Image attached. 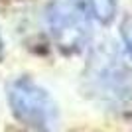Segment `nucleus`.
I'll return each mask as SVG.
<instances>
[{
    "label": "nucleus",
    "instance_id": "obj_1",
    "mask_svg": "<svg viewBox=\"0 0 132 132\" xmlns=\"http://www.w3.org/2000/svg\"><path fill=\"white\" fill-rule=\"evenodd\" d=\"M85 91L93 101L114 110L132 106V67L118 47L97 45L85 67Z\"/></svg>",
    "mask_w": 132,
    "mask_h": 132
},
{
    "label": "nucleus",
    "instance_id": "obj_2",
    "mask_svg": "<svg viewBox=\"0 0 132 132\" xmlns=\"http://www.w3.org/2000/svg\"><path fill=\"white\" fill-rule=\"evenodd\" d=\"M8 105L18 120L34 132L59 130V106L55 99L32 77H16L6 89Z\"/></svg>",
    "mask_w": 132,
    "mask_h": 132
},
{
    "label": "nucleus",
    "instance_id": "obj_3",
    "mask_svg": "<svg viewBox=\"0 0 132 132\" xmlns=\"http://www.w3.org/2000/svg\"><path fill=\"white\" fill-rule=\"evenodd\" d=\"M53 44L65 53H77L89 45L91 16L79 0H51L45 12Z\"/></svg>",
    "mask_w": 132,
    "mask_h": 132
},
{
    "label": "nucleus",
    "instance_id": "obj_4",
    "mask_svg": "<svg viewBox=\"0 0 132 132\" xmlns=\"http://www.w3.org/2000/svg\"><path fill=\"white\" fill-rule=\"evenodd\" d=\"M79 4L85 8L91 20H97L101 24L110 22L116 12V0H79Z\"/></svg>",
    "mask_w": 132,
    "mask_h": 132
},
{
    "label": "nucleus",
    "instance_id": "obj_5",
    "mask_svg": "<svg viewBox=\"0 0 132 132\" xmlns=\"http://www.w3.org/2000/svg\"><path fill=\"white\" fill-rule=\"evenodd\" d=\"M122 39H124V44H126V50L132 57V18L124 20L122 24Z\"/></svg>",
    "mask_w": 132,
    "mask_h": 132
},
{
    "label": "nucleus",
    "instance_id": "obj_6",
    "mask_svg": "<svg viewBox=\"0 0 132 132\" xmlns=\"http://www.w3.org/2000/svg\"><path fill=\"white\" fill-rule=\"evenodd\" d=\"M2 51H4V44H2V36H0V57H2Z\"/></svg>",
    "mask_w": 132,
    "mask_h": 132
}]
</instances>
